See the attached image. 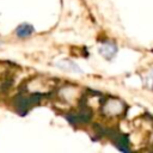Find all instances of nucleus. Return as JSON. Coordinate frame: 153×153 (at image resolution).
I'll return each mask as SVG.
<instances>
[{
    "label": "nucleus",
    "mask_w": 153,
    "mask_h": 153,
    "mask_svg": "<svg viewBox=\"0 0 153 153\" xmlns=\"http://www.w3.org/2000/svg\"><path fill=\"white\" fill-rule=\"evenodd\" d=\"M99 51L104 57H106L108 60H111L117 53V47L114 42H104V44L99 48Z\"/></svg>",
    "instance_id": "1"
},
{
    "label": "nucleus",
    "mask_w": 153,
    "mask_h": 153,
    "mask_svg": "<svg viewBox=\"0 0 153 153\" xmlns=\"http://www.w3.org/2000/svg\"><path fill=\"white\" fill-rule=\"evenodd\" d=\"M16 32H17V35H18L19 37H27V36H30V35L33 32V26L25 23V24L19 25V26L17 27Z\"/></svg>",
    "instance_id": "2"
}]
</instances>
